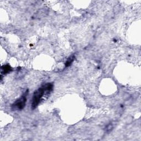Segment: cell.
<instances>
[{
  "mask_svg": "<svg viewBox=\"0 0 141 141\" xmlns=\"http://www.w3.org/2000/svg\"><path fill=\"white\" fill-rule=\"evenodd\" d=\"M28 94V90L23 95H22L19 99H18L15 102V103L12 105V107L13 110H21L25 107L26 100V96Z\"/></svg>",
  "mask_w": 141,
  "mask_h": 141,
  "instance_id": "cell-2",
  "label": "cell"
},
{
  "mask_svg": "<svg viewBox=\"0 0 141 141\" xmlns=\"http://www.w3.org/2000/svg\"><path fill=\"white\" fill-rule=\"evenodd\" d=\"M12 68L10 66L8 65H4L1 68V74H7L8 73H9L10 71H11Z\"/></svg>",
  "mask_w": 141,
  "mask_h": 141,
  "instance_id": "cell-3",
  "label": "cell"
},
{
  "mask_svg": "<svg viewBox=\"0 0 141 141\" xmlns=\"http://www.w3.org/2000/svg\"><path fill=\"white\" fill-rule=\"evenodd\" d=\"M53 87L54 86L52 83H47L34 92L31 104V108L33 109H35L38 106L45 92L49 93L51 92L53 89Z\"/></svg>",
  "mask_w": 141,
  "mask_h": 141,
  "instance_id": "cell-1",
  "label": "cell"
},
{
  "mask_svg": "<svg viewBox=\"0 0 141 141\" xmlns=\"http://www.w3.org/2000/svg\"><path fill=\"white\" fill-rule=\"evenodd\" d=\"M74 58H75V57H74V56H71L66 61L65 63V67H68L70 66H71L72 63L73 61L74 60Z\"/></svg>",
  "mask_w": 141,
  "mask_h": 141,
  "instance_id": "cell-4",
  "label": "cell"
},
{
  "mask_svg": "<svg viewBox=\"0 0 141 141\" xmlns=\"http://www.w3.org/2000/svg\"><path fill=\"white\" fill-rule=\"evenodd\" d=\"M113 129V126L111 125L110 124H109L108 126L106 127V131H110L111 130V129Z\"/></svg>",
  "mask_w": 141,
  "mask_h": 141,
  "instance_id": "cell-5",
  "label": "cell"
}]
</instances>
